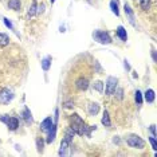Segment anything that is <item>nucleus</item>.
Returning a JSON list of instances; mask_svg holds the SVG:
<instances>
[{
	"mask_svg": "<svg viewBox=\"0 0 157 157\" xmlns=\"http://www.w3.org/2000/svg\"><path fill=\"white\" fill-rule=\"evenodd\" d=\"M71 125L70 128L75 132V134H79V136H87V137H90L91 136V132L97 129V126L95 125H93V126H87L86 124H85V121L81 118L79 116H78L77 113H74L73 116H71Z\"/></svg>",
	"mask_w": 157,
	"mask_h": 157,
	"instance_id": "nucleus-1",
	"label": "nucleus"
},
{
	"mask_svg": "<svg viewBox=\"0 0 157 157\" xmlns=\"http://www.w3.org/2000/svg\"><path fill=\"white\" fill-rule=\"evenodd\" d=\"M126 144L129 145L130 148H134V149H144L145 148V141L137 134H129L128 136Z\"/></svg>",
	"mask_w": 157,
	"mask_h": 157,
	"instance_id": "nucleus-2",
	"label": "nucleus"
},
{
	"mask_svg": "<svg viewBox=\"0 0 157 157\" xmlns=\"http://www.w3.org/2000/svg\"><path fill=\"white\" fill-rule=\"evenodd\" d=\"M93 38H94V40H97L98 43H101V44H112V42H113L109 33L101 31V30H95L94 33H93Z\"/></svg>",
	"mask_w": 157,
	"mask_h": 157,
	"instance_id": "nucleus-3",
	"label": "nucleus"
},
{
	"mask_svg": "<svg viewBox=\"0 0 157 157\" xmlns=\"http://www.w3.org/2000/svg\"><path fill=\"white\" fill-rule=\"evenodd\" d=\"M0 121L2 122H4L7 125V128H8L10 130H16L17 128H19V120L16 118V117H8L7 114H4V116L0 117Z\"/></svg>",
	"mask_w": 157,
	"mask_h": 157,
	"instance_id": "nucleus-4",
	"label": "nucleus"
},
{
	"mask_svg": "<svg viewBox=\"0 0 157 157\" xmlns=\"http://www.w3.org/2000/svg\"><path fill=\"white\" fill-rule=\"evenodd\" d=\"M13 98H15V94H13L12 90H10V89H7V87L0 90V103L7 105V103H10Z\"/></svg>",
	"mask_w": 157,
	"mask_h": 157,
	"instance_id": "nucleus-5",
	"label": "nucleus"
},
{
	"mask_svg": "<svg viewBox=\"0 0 157 157\" xmlns=\"http://www.w3.org/2000/svg\"><path fill=\"white\" fill-rule=\"evenodd\" d=\"M117 83H118V79L116 77H108V79H106V90H105L106 95L114 94V91L117 89Z\"/></svg>",
	"mask_w": 157,
	"mask_h": 157,
	"instance_id": "nucleus-6",
	"label": "nucleus"
},
{
	"mask_svg": "<svg viewBox=\"0 0 157 157\" xmlns=\"http://www.w3.org/2000/svg\"><path fill=\"white\" fill-rule=\"evenodd\" d=\"M54 125H56V124H54V120H52L51 117H47V118H44L40 122V129H42V132L47 133V132H50V129H51Z\"/></svg>",
	"mask_w": 157,
	"mask_h": 157,
	"instance_id": "nucleus-7",
	"label": "nucleus"
},
{
	"mask_svg": "<svg viewBox=\"0 0 157 157\" xmlns=\"http://www.w3.org/2000/svg\"><path fill=\"white\" fill-rule=\"evenodd\" d=\"M124 11H125V13H126V16H128V19H129L132 26H136V23H134V12H133V10L130 8L129 3H125L124 4Z\"/></svg>",
	"mask_w": 157,
	"mask_h": 157,
	"instance_id": "nucleus-8",
	"label": "nucleus"
},
{
	"mask_svg": "<svg viewBox=\"0 0 157 157\" xmlns=\"http://www.w3.org/2000/svg\"><path fill=\"white\" fill-rule=\"evenodd\" d=\"M75 87L78 89V90H81V91L87 90V87H89V81L86 79V78H83V77L78 78V79L75 81Z\"/></svg>",
	"mask_w": 157,
	"mask_h": 157,
	"instance_id": "nucleus-9",
	"label": "nucleus"
},
{
	"mask_svg": "<svg viewBox=\"0 0 157 157\" xmlns=\"http://www.w3.org/2000/svg\"><path fill=\"white\" fill-rule=\"evenodd\" d=\"M22 117H23V120H24V122H26L27 125H31L34 122V118H33V114H31V110L27 108H24L23 109V112H22Z\"/></svg>",
	"mask_w": 157,
	"mask_h": 157,
	"instance_id": "nucleus-10",
	"label": "nucleus"
},
{
	"mask_svg": "<svg viewBox=\"0 0 157 157\" xmlns=\"http://www.w3.org/2000/svg\"><path fill=\"white\" fill-rule=\"evenodd\" d=\"M70 144H71V142H70L69 140L63 138L62 142H60V148H59L58 155H59V156H65V155H67V151H69V148H70Z\"/></svg>",
	"mask_w": 157,
	"mask_h": 157,
	"instance_id": "nucleus-11",
	"label": "nucleus"
},
{
	"mask_svg": "<svg viewBox=\"0 0 157 157\" xmlns=\"http://www.w3.org/2000/svg\"><path fill=\"white\" fill-rule=\"evenodd\" d=\"M142 97H144V99L148 103H153L155 102V98H156V93H155L153 89H148V90L142 94Z\"/></svg>",
	"mask_w": 157,
	"mask_h": 157,
	"instance_id": "nucleus-12",
	"label": "nucleus"
},
{
	"mask_svg": "<svg viewBox=\"0 0 157 157\" xmlns=\"http://www.w3.org/2000/svg\"><path fill=\"white\" fill-rule=\"evenodd\" d=\"M55 137H56V125L50 129V132H47V138H46V142L47 144H52L55 141Z\"/></svg>",
	"mask_w": 157,
	"mask_h": 157,
	"instance_id": "nucleus-13",
	"label": "nucleus"
},
{
	"mask_svg": "<svg viewBox=\"0 0 157 157\" xmlns=\"http://www.w3.org/2000/svg\"><path fill=\"white\" fill-rule=\"evenodd\" d=\"M116 34H117V36H118L122 42H126V40H128V33H126V30H125L122 26H118V27H117Z\"/></svg>",
	"mask_w": 157,
	"mask_h": 157,
	"instance_id": "nucleus-14",
	"label": "nucleus"
},
{
	"mask_svg": "<svg viewBox=\"0 0 157 157\" xmlns=\"http://www.w3.org/2000/svg\"><path fill=\"white\" fill-rule=\"evenodd\" d=\"M22 7V2L20 0H8V8L12 11H20Z\"/></svg>",
	"mask_w": 157,
	"mask_h": 157,
	"instance_id": "nucleus-15",
	"label": "nucleus"
},
{
	"mask_svg": "<svg viewBox=\"0 0 157 157\" xmlns=\"http://www.w3.org/2000/svg\"><path fill=\"white\" fill-rule=\"evenodd\" d=\"M51 55H47V56H44L43 59H42V62H40V65H42V69H43L44 71H48L50 70V67H51Z\"/></svg>",
	"mask_w": 157,
	"mask_h": 157,
	"instance_id": "nucleus-16",
	"label": "nucleus"
},
{
	"mask_svg": "<svg viewBox=\"0 0 157 157\" xmlns=\"http://www.w3.org/2000/svg\"><path fill=\"white\" fill-rule=\"evenodd\" d=\"M87 112H89L90 116H97L98 112H99V105L97 102H91L87 108Z\"/></svg>",
	"mask_w": 157,
	"mask_h": 157,
	"instance_id": "nucleus-17",
	"label": "nucleus"
},
{
	"mask_svg": "<svg viewBox=\"0 0 157 157\" xmlns=\"http://www.w3.org/2000/svg\"><path fill=\"white\" fill-rule=\"evenodd\" d=\"M110 10L116 16H120V8H118V0H110Z\"/></svg>",
	"mask_w": 157,
	"mask_h": 157,
	"instance_id": "nucleus-18",
	"label": "nucleus"
},
{
	"mask_svg": "<svg viewBox=\"0 0 157 157\" xmlns=\"http://www.w3.org/2000/svg\"><path fill=\"white\" fill-rule=\"evenodd\" d=\"M38 13V4L36 3H33V4H31L30 7H28V12H27V16H28V19H30V17H33V16H35Z\"/></svg>",
	"mask_w": 157,
	"mask_h": 157,
	"instance_id": "nucleus-19",
	"label": "nucleus"
},
{
	"mask_svg": "<svg viewBox=\"0 0 157 157\" xmlns=\"http://www.w3.org/2000/svg\"><path fill=\"white\" fill-rule=\"evenodd\" d=\"M101 122L103 126H106V128H110L112 126V121H110V117H109V113L106 112H103V116H102V118H101Z\"/></svg>",
	"mask_w": 157,
	"mask_h": 157,
	"instance_id": "nucleus-20",
	"label": "nucleus"
},
{
	"mask_svg": "<svg viewBox=\"0 0 157 157\" xmlns=\"http://www.w3.org/2000/svg\"><path fill=\"white\" fill-rule=\"evenodd\" d=\"M10 44V36L7 34L0 33V47H6Z\"/></svg>",
	"mask_w": 157,
	"mask_h": 157,
	"instance_id": "nucleus-21",
	"label": "nucleus"
},
{
	"mask_svg": "<svg viewBox=\"0 0 157 157\" xmlns=\"http://www.w3.org/2000/svg\"><path fill=\"white\" fill-rule=\"evenodd\" d=\"M75 136V132H74L71 128H67V129L65 130V138L66 140H69L70 142H73V137Z\"/></svg>",
	"mask_w": 157,
	"mask_h": 157,
	"instance_id": "nucleus-22",
	"label": "nucleus"
},
{
	"mask_svg": "<svg viewBox=\"0 0 157 157\" xmlns=\"http://www.w3.org/2000/svg\"><path fill=\"white\" fill-rule=\"evenodd\" d=\"M134 101L137 105H142V102H144V97H142V93L140 90H136L134 93Z\"/></svg>",
	"mask_w": 157,
	"mask_h": 157,
	"instance_id": "nucleus-23",
	"label": "nucleus"
},
{
	"mask_svg": "<svg viewBox=\"0 0 157 157\" xmlns=\"http://www.w3.org/2000/svg\"><path fill=\"white\" fill-rule=\"evenodd\" d=\"M93 89L97 90L98 93H103V82L102 81H95L94 83H93Z\"/></svg>",
	"mask_w": 157,
	"mask_h": 157,
	"instance_id": "nucleus-24",
	"label": "nucleus"
},
{
	"mask_svg": "<svg viewBox=\"0 0 157 157\" xmlns=\"http://www.w3.org/2000/svg\"><path fill=\"white\" fill-rule=\"evenodd\" d=\"M138 3H140V7L144 11H148L151 8V0H138Z\"/></svg>",
	"mask_w": 157,
	"mask_h": 157,
	"instance_id": "nucleus-25",
	"label": "nucleus"
},
{
	"mask_svg": "<svg viewBox=\"0 0 157 157\" xmlns=\"http://www.w3.org/2000/svg\"><path fill=\"white\" fill-rule=\"evenodd\" d=\"M36 148H38V152H43V148H44V140L42 137L36 138Z\"/></svg>",
	"mask_w": 157,
	"mask_h": 157,
	"instance_id": "nucleus-26",
	"label": "nucleus"
},
{
	"mask_svg": "<svg viewBox=\"0 0 157 157\" xmlns=\"http://www.w3.org/2000/svg\"><path fill=\"white\" fill-rule=\"evenodd\" d=\"M3 23L6 24V27H8L10 30H12V31H15V27H13V24L10 22L8 19H7V17H3Z\"/></svg>",
	"mask_w": 157,
	"mask_h": 157,
	"instance_id": "nucleus-27",
	"label": "nucleus"
},
{
	"mask_svg": "<svg viewBox=\"0 0 157 157\" xmlns=\"http://www.w3.org/2000/svg\"><path fill=\"white\" fill-rule=\"evenodd\" d=\"M149 142H151V145H152V148H153V151L157 152V141H156V137H149Z\"/></svg>",
	"mask_w": 157,
	"mask_h": 157,
	"instance_id": "nucleus-28",
	"label": "nucleus"
},
{
	"mask_svg": "<svg viewBox=\"0 0 157 157\" xmlns=\"http://www.w3.org/2000/svg\"><path fill=\"white\" fill-rule=\"evenodd\" d=\"M114 93H116V94H117V98H118V99H122L124 98V90H122V89H116V91H114Z\"/></svg>",
	"mask_w": 157,
	"mask_h": 157,
	"instance_id": "nucleus-29",
	"label": "nucleus"
},
{
	"mask_svg": "<svg viewBox=\"0 0 157 157\" xmlns=\"http://www.w3.org/2000/svg\"><path fill=\"white\" fill-rule=\"evenodd\" d=\"M58 118H59V109H55V113H54V124H58Z\"/></svg>",
	"mask_w": 157,
	"mask_h": 157,
	"instance_id": "nucleus-30",
	"label": "nucleus"
},
{
	"mask_svg": "<svg viewBox=\"0 0 157 157\" xmlns=\"http://www.w3.org/2000/svg\"><path fill=\"white\" fill-rule=\"evenodd\" d=\"M44 4H43V3H42V4L40 6H38V15H40V13H43L44 12Z\"/></svg>",
	"mask_w": 157,
	"mask_h": 157,
	"instance_id": "nucleus-31",
	"label": "nucleus"
},
{
	"mask_svg": "<svg viewBox=\"0 0 157 157\" xmlns=\"http://www.w3.org/2000/svg\"><path fill=\"white\" fill-rule=\"evenodd\" d=\"M149 130H151V133L153 137H156V125H151V128H149Z\"/></svg>",
	"mask_w": 157,
	"mask_h": 157,
	"instance_id": "nucleus-32",
	"label": "nucleus"
},
{
	"mask_svg": "<svg viewBox=\"0 0 157 157\" xmlns=\"http://www.w3.org/2000/svg\"><path fill=\"white\" fill-rule=\"evenodd\" d=\"M74 106V103L71 102V101H67V102H65V106H63V108L65 109H70V108H73Z\"/></svg>",
	"mask_w": 157,
	"mask_h": 157,
	"instance_id": "nucleus-33",
	"label": "nucleus"
},
{
	"mask_svg": "<svg viewBox=\"0 0 157 157\" xmlns=\"http://www.w3.org/2000/svg\"><path fill=\"white\" fill-rule=\"evenodd\" d=\"M152 58H153V62H157V56H156V50L152 48Z\"/></svg>",
	"mask_w": 157,
	"mask_h": 157,
	"instance_id": "nucleus-34",
	"label": "nucleus"
},
{
	"mask_svg": "<svg viewBox=\"0 0 157 157\" xmlns=\"http://www.w3.org/2000/svg\"><path fill=\"white\" fill-rule=\"evenodd\" d=\"M124 66H125V69H126V70H130V66H129V63H128L126 59L124 60Z\"/></svg>",
	"mask_w": 157,
	"mask_h": 157,
	"instance_id": "nucleus-35",
	"label": "nucleus"
},
{
	"mask_svg": "<svg viewBox=\"0 0 157 157\" xmlns=\"http://www.w3.org/2000/svg\"><path fill=\"white\" fill-rule=\"evenodd\" d=\"M113 142H116V144H120V138L118 137H114L113 138Z\"/></svg>",
	"mask_w": 157,
	"mask_h": 157,
	"instance_id": "nucleus-36",
	"label": "nucleus"
},
{
	"mask_svg": "<svg viewBox=\"0 0 157 157\" xmlns=\"http://www.w3.org/2000/svg\"><path fill=\"white\" fill-rule=\"evenodd\" d=\"M50 3H51V4H52V3H55V0H50Z\"/></svg>",
	"mask_w": 157,
	"mask_h": 157,
	"instance_id": "nucleus-37",
	"label": "nucleus"
}]
</instances>
